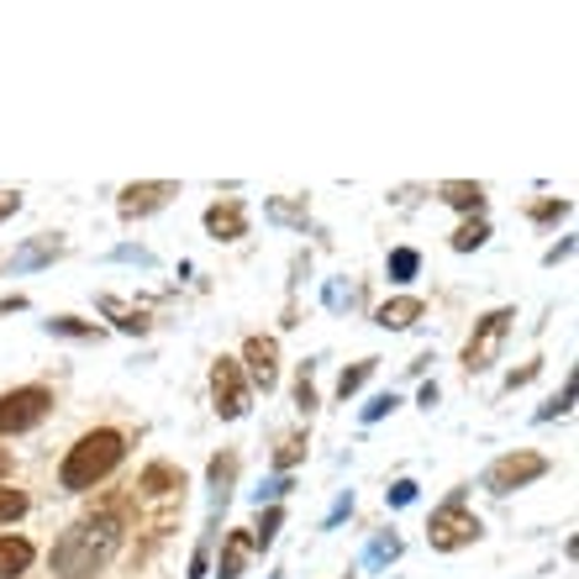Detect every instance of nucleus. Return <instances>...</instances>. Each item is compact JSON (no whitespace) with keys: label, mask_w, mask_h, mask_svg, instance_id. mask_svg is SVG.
I'll list each match as a JSON object with an SVG mask.
<instances>
[{"label":"nucleus","mask_w":579,"mask_h":579,"mask_svg":"<svg viewBox=\"0 0 579 579\" xmlns=\"http://www.w3.org/2000/svg\"><path fill=\"white\" fill-rule=\"evenodd\" d=\"M27 511V496L21 490H0V521H17Z\"/></svg>","instance_id":"a878e982"},{"label":"nucleus","mask_w":579,"mask_h":579,"mask_svg":"<svg viewBox=\"0 0 579 579\" xmlns=\"http://www.w3.org/2000/svg\"><path fill=\"white\" fill-rule=\"evenodd\" d=\"M385 500H390V506H411V500H417V485H411V480H396L390 490H385Z\"/></svg>","instance_id":"cd10ccee"},{"label":"nucleus","mask_w":579,"mask_h":579,"mask_svg":"<svg viewBox=\"0 0 579 579\" xmlns=\"http://www.w3.org/2000/svg\"><path fill=\"white\" fill-rule=\"evenodd\" d=\"M417 269H421V253H417V248H396V253H390V284L417 280Z\"/></svg>","instance_id":"a211bd4d"},{"label":"nucleus","mask_w":579,"mask_h":579,"mask_svg":"<svg viewBox=\"0 0 579 579\" xmlns=\"http://www.w3.org/2000/svg\"><path fill=\"white\" fill-rule=\"evenodd\" d=\"M300 453H306V438H290V442L280 448V459H274V463H280V469H290V463H296Z\"/></svg>","instance_id":"7c9ffc66"},{"label":"nucleus","mask_w":579,"mask_h":579,"mask_svg":"<svg viewBox=\"0 0 579 579\" xmlns=\"http://www.w3.org/2000/svg\"><path fill=\"white\" fill-rule=\"evenodd\" d=\"M511 321H517V311H490L485 321H475V338H469V348H463V369H469V375H485V369L496 363L500 342H506V332H511Z\"/></svg>","instance_id":"39448f33"},{"label":"nucleus","mask_w":579,"mask_h":579,"mask_svg":"<svg viewBox=\"0 0 579 579\" xmlns=\"http://www.w3.org/2000/svg\"><path fill=\"white\" fill-rule=\"evenodd\" d=\"M17 211H21V196H17V190H0V221L17 217Z\"/></svg>","instance_id":"473e14b6"},{"label":"nucleus","mask_w":579,"mask_h":579,"mask_svg":"<svg viewBox=\"0 0 579 579\" xmlns=\"http://www.w3.org/2000/svg\"><path fill=\"white\" fill-rule=\"evenodd\" d=\"M369 375H375V359L353 363V369H342V375H338V396L348 400V396H353V390H363V380H369Z\"/></svg>","instance_id":"412c9836"},{"label":"nucleus","mask_w":579,"mask_h":579,"mask_svg":"<svg viewBox=\"0 0 579 579\" xmlns=\"http://www.w3.org/2000/svg\"><path fill=\"white\" fill-rule=\"evenodd\" d=\"M421 311H427V306H421L417 296H400V300H390V306H380V327L385 332H406V327H411V321H421Z\"/></svg>","instance_id":"f8f14e48"},{"label":"nucleus","mask_w":579,"mask_h":579,"mask_svg":"<svg viewBox=\"0 0 579 579\" xmlns=\"http://www.w3.org/2000/svg\"><path fill=\"white\" fill-rule=\"evenodd\" d=\"M442 200H448V206H459V211H475V217H480L485 190H480V184H469V180H453V184H442Z\"/></svg>","instance_id":"2eb2a0df"},{"label":"nucleus","mask_w":579,"mask_h":579,"mask_svg":"<svg viewBox=\"0 0 579 579\" xmlns=\"http://www.w3.org/2000/svg\"><path fill=\"white\" fill-rule=\"evenodd\" d=\"M11 475V448H0V480Z\"/></svg>","instance_id":"f704fd0d"},{"label":"nucleus","mask_w":579,"mask_h":579,"mask_svg":"<svg viewBox=\"0 0 579 579\" xmlns=\"http://www.w3.org/2000/svg\"><path fill=\"white\" fill-rule=\"evenodd\" d=\"M532 217H538V221H559V217H569V200H548V206H538Z\"/></svg>","instance_id":"2f4dec72"},{"label":"nucleus","mask_w":579,"mask_h":579,"mask_svg":"<svg viewBox=\"0 0 579 579\" xmlns=\"http://www.w3.org/2000/svg\"><path fill=\"white\" fill-rule=\"evenodd\" d=\"M121 453H127L121 432H111V427H100V432H84V438L69 448V459H63L59 485H63V490H90L96 480H106V475L117 469Z\"/></svg>","instance_id":"f03ea898"},{"label":"nucleus","mask_w":579,"mask_h":579,"mask_svg":"<svg viewBox=\"0 0 579 579\" xmlns=\"http://www.w3.org/2000/svg\"><path fill=\"white\" fill-rule=\"evenodd\" d=\"M575 396H579V385L569 380V385H563V396H559V400H548V406H542V411H538V421H553V417H563V411L575 406Z\"/></svg>","instance_id":"393cba45"},{"label":"nucleus","mask_w":579,"mask_h":579,"mask_svg":"<svg viewBox=\"0 0 579 579\" xmlns=\"http://www.w3.org/2000/svg\"><path fill=\"white\" fill-rule=\"evenodd\" d=\"M480 517L463 506V490H453L448 496V506H442L438 517H432V527H427V538H432V548L438 553H459V548H469V542H480Z\"/></svg>","instance_id":"7ed1b4c3"},{"label":"nucleus","mask_w":579,"mask_h":579,"mask_svg":"<svg viewBox=\"0 0 579 579\" xmlns=\"http://www.w3.org/2000/svg\"><path fill=\"white\" fill-rule=\"evenodd\" d=\"M27 563H32V542L27 538H0V579L27 575Z\"/></svg>","instance_id":"ddd939ff"},{"label":"nucleus","mask_w":579,"mask_h":579,"mask_svg":"<svg viewBox=\"0 0 579 579\" xmlns=\"http://www.w3.org/2000/svg\"><path fill=\"white\" fill-rule=\"evenodd\" d=\"M348 511H353V496H342V500H338V506H332V517H327V527H338V521H342V517H348Z\"/></svg>","instance_id":"72a5a7b5"},{"label":"nucleus","mask_w":579,"mask_h":579,"mask_svg":"<svg viewBox=\"0 0 579 579\" xmlns=\"http://www.w3.org/2000/svg\"><path fill=\"white\" fill-rule=\"evenodd\" d=\"M542 475H548V459H538V453H506V459H496L485 469V490L490 496H511V490L542 480Z\"/></svg>","instance_id":"423d86ee"},{"label":"nucleus","mask_w":579,"mask_h":579,"mask_svg":"<svg viewBox=\"0 0 579 579\" xmlns=\"http://www.w3.org/2000/svg\"><path fill=\"white\" fill-rule=\"evenodd\" d=\"M169 196H180V184H169V180H153V184H127L121 190V217L127 221H138V217H153L159 206H169Z\"/></svg>","instance_id":"1a4fd4ad"},{"label":"nucleus","mask_w":579,"mask_h":579,"mask_svg":"<svg viewBox=\"0 0 579 579\" xmlns=\"http://www.w3.org/2000/svg\"><path fill=\"white\" fill-rule=\"evenodd\" d=\"M242 363H248V380L259 385V390L280 385V342L274 338H248L242 342Z\"/></svg>","instance_id":"6e6552de"},{"label":"nucleus","mask_w":579,"mask_h":579,"mask_svg":"<svg viewBox=\"0 0 579 579\" xmlns=\"http://www.w3.org/2000/svg\"><path fill=\"white\" fill-rule=\"evenodd\" d=\"M48 332H59V338H100L90 321H80V317H53L48 321Z\"/></svg>","instance_id":"4be33fe9"},{"label":"nucleus","mask_w":579,"mask_h":579,"mask_svg":"<svg viewBox=\"0 0 579 579\" xmlns=\"http://www.w3.org/2000/svg\"><path fill=\"white\" fill-rule=\"evenodd\" d=\"M485 238H490V221L475 217V221H463L459 232H453V248H459V253H475V248H485Z\"/></svg>","instance_id":"f3484780"},{"label":"nucleus","mask_w":579,"mask_h":579,"mask_svg":"<svg viewBox=\"0 0 579 579\" xmlns=\"http://www.w3.org/2000/svg\"><path fill=\"white\" fill-rule=\"evenodd\" d=\"M100 311L117 321L121 332H148V311H132V306H121L117 296H100Z\"/></svg>","instance_id":"4468645a"},{"label":"nucleus","mask_w":579,"mask_h":579,"mask_svg":"<svg viewBox=\"0 0 579 579\" xmlns=\"http://www.w3.org/2000/svg\"><path fill=\"white\" fill-rule=\"evenodd\" d=\"M359 300V290H342V284H327V306L332 311H342V306H353Z\"/></svg>","instance_id":"c756f323"},{"label":"nucleus","mask_w":579,"mask_h":579,"mask_svg":"<svg viewBox=\"0 0 579 579\" xmlns=\"http://www.w3.org/2000/svg\"><path fill=\"white\" fill-rule=\"evenodd\" d=\"M59 253H63V242L59 238H38V242H32V248H21V269H38V263H48V259H59Z\"/></svg>","instance_id":"aec40b11"},{"label":"nucleus","mask_w":579,"mask_h":579,"mask_svg":"<svg viewBox=\"0 0 579 579\" xmlns=\"http://www.w3.org/2000/svg\"><path fill=\"white\" fill-rule=\"evenodd\" d=\"M390 411H396V396H375L363 406V421H380V417H390Z\"/></svg>","instance_id":"c85d7f7f"},{"label":"nucleus","mask_w":579,"mask_h":579,"mask_svg":"<svg viewBox=\"0 0 579 579\" xmlns=\"http://www.w3.org/2000/svg\"><path fill=\"white\" fill-rule=\"evenodd\" d=\"M296 406H300V411H317V385H311V363H300V380H296Z\"/></svg>","instance_id":"5701e85b"},{"label":"nucleus","mask_w":579,"mask_h":579,"mask_svg":"<svg viewBox=\"0 0 579 579\" xmlns=\"http://www.w3.org/2000/svg\"><path fill=\"white\" fill-rule=\"evenodd\" d=\"M232 475H238V459H232V453L211 463V490H217V496H211V506H217V511L227 506V485H232Z\"/></svg>","instance_id":"6ab92c4d"},{"label":"nucleus","mask_w":579,"mask_h":579,"mask_svg":"<svg viewBox=\"0 0 579 579\" xmlns=\"http://www.w3.org/2000/svg\"><path fill=\"white\" fill-rule=\"evenodd\" d=\"M390 559H400V538H380L369 548V563H390Z\"/></svg>","instance_id":"bb28decb"},{"label":"nucleus","mask_w":579,"mask_h":579,"mask_svg":"<svg viewBox=\"0 0 579 579\" xmlns=\"http://www.w3.org/2000/svg\"><path fill=\"white\" fill-rule=\"evenodd\" d=\"M211 400H217V417L238 421L248 411V375L238 359H217L211 363Z\"/></svg>","instance_id":"0eeeda50"},{"label":"nucleus","mask_w":579,"mask_h":579,"mask_svg":"<svg viewBox=\"0 0 579 579\" xmlns=\"http://www.w3.org/2000/svg\"><path fill=\"white\" fill-rule=\"evenodd\" d=\"M48 406H53V396L42 390V385H21V390H6L0 396V432H32L42 417H48Z\"/></svg>","instance_id":"20e7f679"},{"label":"nucleus","mask_w":579,"mask_h":579,"mask_svg":"<svg viewBox=\"0 0 579 579\" xmlns=\"http://www.w3.org/2000/svg\"><path fill=\"white\" fill-rule=\"evenodd\" d=\"M117 542H121V521L111 517V511L74 521V527L53 542V575L59 579H96L100 569L111 563Z\"/></svg>","instance_id":"f257e3e1"},{"label":"nucleus","mask_w":579,"mask_h":579,"mask_svg":"<svg viewBox=\"0 0 579 579\" xmlns=\"http://www.w3.org/2000/svg\"><path fill=\"white\" fill-rule=\"evenodd\" d=\"M184 475H174L169 463H153V469H142V485L138 490H148V496H163V490H180Z\"/></svg>","instance_id":"dca6fc26"},{"label":"nucleus","mask_w":579,"mask_h":579,"mask_svg":"<svg viewBox=\"0 0 579 579\" xmlns=\"http://www.w3.org/2000/svg\"><path fill=\"white\" fill-rule=\"evenodd\" d=\"M284 490H290V475H274V480H263L259 490H253V506H263V500H269V506H280Z\"/></svg>","instance_id":"b1692460"},{"label":"nucleus","mask_w":579,"mask_h":579,"mask_svg":"<svg viewBox=\"0 0 579 579\" xmlns=\"http://www.w3.org/2000/svg\"><path fill=\"white\" fill-rule=\"evenodd\" d=\"M248 553H253V538H248V532H227V542H221L217 579H238L242 563H248Z\"/></svg>","instance_id":"9b49d317"},{"label":"nucleus","mask_w":579,"mask_h":579,"mask_svg":"<svg viewBox=\"0 0 579 579\" xmlns=\"http://www.w3.org/2000/svg\"><path fill=\"white\" fill-rule=\"evenodd\" d=\"M206 232H211V238H221V242L242 238V232H248V217H242L238 200H227V206H211V211H206Z\"/></svg>","instance_id":"9d476101"}]
</instances>
